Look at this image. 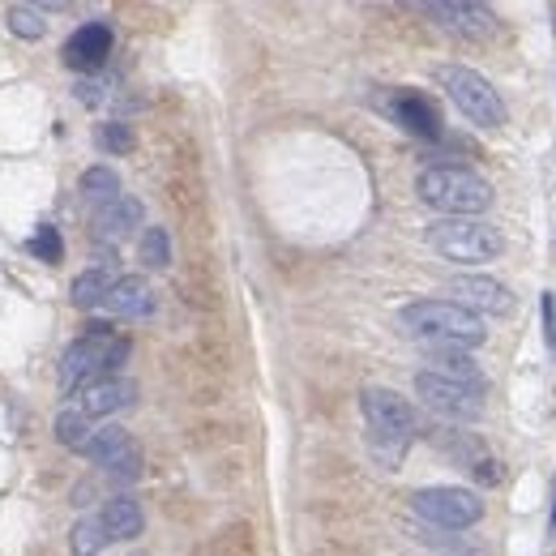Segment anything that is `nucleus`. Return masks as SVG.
Here are the masks:
<instances>
[{"label": "nucleus", "mask_w": 556, "mask_h": 556, "mask_svg": "<svg viewBox=\"0 0 556 556\" xmlns=\"http://www.w3.org/2000/svg\"><path fill=\"white\" fill-rule=\"evenodd\" d=\"M359 416H364V428H368V450L377 454L381 467L399 471V463L407 458L412 441H416L419 424L416 412L403 394L386 390V386H368L359 394Z\"/></svg>", "instance_id": "obj_1"}, {"label": "nucleus", "mask_w": 556, "mask_h": 556, "mask_svg": "<svg viewBox=\"0 0 556 556\" xmlns=\"http://www.w3.org/2000/svg\"><path fill=\"white\" fill-rule=\"evenodd\" d=\"M77 193H81V202H90L94 210L112 206L121 198V176L112 167H86L81 180H77Z\"/></svg>", "instance_id": "obj_19"}, {"label": "nucleus", "mask_w": 556, "mask_h": 556, "mask_svg": "<svg viewBox=\"0 0 556 556\" xmlns=\"http://www.w3.org/2000/svg\"><path fill=\"white\" fill-rule=\"evenodd\" d=\"M399 326L407 339L428 343V348H480L488 339L484 317H476L471 308L454 304V300H416L403 304Z\"/></svg>", "instance_id": "obj_3"}, {"label": "nucleus", "mask_w": 556, "mask_h": 556, "mask_svg": "<svg viewBox=\"0 0 556 556\" xmlns=\"http://www.w3.org/2000/svg\"><path fill=\"white\" fill-rule=\"evenodd\" d=\"M77 99H81V103H99V86H94V81H81V86H77Z\"/></svg>", "instance_id": "obj_29"}, {"label": "nucleus", "mask_w": 556, "mask_h": 556, "mask_svg": "<svg viewBox=\"0 0 556 556\" xmlns=\"http://www.w3.org/2000/svg\"><path fill=\"white\" fill-rule=\"evenodd\" d=\"M412 509H416L424 522L441 527V531H467L484 518V501L480 492L458 484H437V488H419L412 496Z\"/></svg>", "instance_id": "obj_7"}, {"label": "nucleus", "mask_w": 556, "mask_h": 556, "mask_svg": "<svg viewBox=\"0 0 556 556\" xmlns=\"http://www.w3.org/2000/svg\"><path fill=\"white\" fill-rule=\"evenodd\" d=\"M416 394L424 399L428 412L445 419H458V424H471V419L484 416V394L471 390V386H458V381H445L437 372H419L416 377Z\"/></svg>", "instance_id": "obj_8"}, {"label": "nucleus", "mask_w": 556, "mask_h": 556, "mask_svg": "<svg viewBox=\"0 0 556 556\" xmlns=\"http://www.w3.org/2000/svg\"><path fill=\"white\" fill-rule=\"evenodd\" d=\"M26 249H30V257H35V262H48V266H56V262L65 257V240H61V231H56L52 223H39Z\"/></svg>", "instance_id": "obj_24"}, {"label": "nucleus", "mask_w": 556, "mask_h": 556, "mask_svg": "<svg viewBox=\"0 0 556 556\" xmlns=\"http://www.w3.org/2000/svg\"><path fill=\"white\" fill-rule=\"evenodd\" d=\"M390 116H394V125H403L412 138L437 141L445 134V121H441L437 103H432L428 94H419V90H394V94H390Z\"/></svg>", "instance_id": "obj_12"}, {"label": "nucleus", "mask_w": 556, "mask_h": 556, "mask_svg": "<svg viewBox=\"0 0 556 556\" xmlns=\"http://www.w3.org/2000/svg\"><path fill=\"white\" fill-rule=\"evenodd\" d=\"M129 351H134V343L125 334H116L108 321L86 326V334L73 339L65 355H61V390L65 394H81L94 381L121 377V364L129 359Z\"/></svg>", "instance_id": "obj_2"}, {"label": "nucleus", "mask_w": 556, "mask_h": 556, "mask_svg": "<svg viewBox=\"0 0 556 556\" xmlns=\"http://www.w3.org/2000/svg\"><path fill=\"white\" fill-rule=\"evenodd\" d=\"M112 43H116V35H112L108 22H81L70 35V43L61 48V61L73 73H94L103 70V61L112 56Z\"/></svg>", "instance_id": "obj_10"}, {"label": "nucleus", "mask_w": 556, "mask_h": 556, "mask_svg": "<svg viewBox=\"0 0 556 556\" xmlns=\"http://www.w3.org/2000/svg\"><path fill=\"white\" fill-rule=\"evenodd\" d=\"M94 141H99V150H103V154H129V150L138 146L134 129H129L125 121H108V125H99Z\"/></svg>", "instance_id": "obj_25"}, {"label": "nucleus", "mask_w": 556, "mask_h": 556, "mask_svg": "<svg viewBox=\"0 0 556 556\" xmlns=\"http://www.w3.org/2000/svg\"><path fill=\"white\" fill-rule=\"evenodd\" d=\"M103 308H108L112 317H121V321H141V317L154 313V287L138 275L116 278L112 291H108V300H103Z\"/></svg>", "instance_id": "obj_15"}, {"label": "nucleus", "mask_w": 556, "mask_h": 556, "mask_svg": "<svg viewBox=\"0 0 556 556\" xmlns=\"http://www.w3.org/2000/svg\"><path fill=\"white\" fill-rule=\"evenodd\" d=\"M141 262L150 270H167L172 266V236H167V227H146L141 231Z\"/></svg>", "instance_id": "obj_23"}, {"label": "nucleus", "mask_w": 556, "mask_h": 556, "mask_svg": "<svg viewBox=\"0 0 556 556\" xmlns=\"http://www.w3.org/2000/svg\"><path fill=\"white\" fill-rule=\"evenodd\" d=\"M9 30L22 35V39H39V35L48 30V22H43L39 9H30V4H13V9H9Z\"/></svg>", "instance_id": "obj_26"}, {"label": "nucleus", "mask_w": 556, "mask_h": 556, "mask_svg": "<svg viewBox=\"0 0 556 556\" xmlns=\"http://www.w3.org/2000/svg\"><path fill=\"white\" fill-rule=\"evenodd\" d=\"M90 437H94V428H90V419L81 416L77 407H73V412H61V416H56V441H61L65 450L81 454Z\"/></svg>", "instance_id": "obj_22"}, {"label": "nucleus", "mask_w": 556, "mask_h": 556, "mask_svg": "<svg viewBox=\"0 0 556 556\" xmlns=\"http://www.w3.org/2000/svg\"><path fill=\"white\" fill-rule=\"evenodd\" d=\"M424 240H428V249H437L445 262H458V266L496 262L505 253V236L484 218H437V223H428Z\"/></svg>", "instance_id": "obj_5"}, {"label": "nucleus", "mask_w": 556, "mask_h": 556, "mask_svg": "<svg viewBox=\"0 0 556 556\" xmlns=\"http://www.w3.org/2000/svg\"><path fill=\"white\" fill-rule=\"evenodd\" d=\"M450 291H454V304L471 308L476 317H480V313H492V317L514 313V291L488 275H458L450 282Z\"/></svg>", "instance_id": "obj_11"}, {"label": "nucleus", "mask_w": 556, "mask_h": 556, "mask_svg": "<svg viewBox=\"0 0 556 556\" xmlns=\"http://www.w3.org/2000/svg\"><path fill=\"white\" fill-rule=\"evenodd\" d=\"M544 339H548V348H556V300H553V291H544Z\"/></svg>", "instance_id": "obj_28"}, {"label": "nucleus", "mask_w": 556, "mask_h": 556, "mask_svg": "<svg viewBox=\"0 0 556 556\" xmlns=\"http://www.w3.org/2000/svg\"><path fill=\"white\" fill-rule=\"evenodd\" d=\"M138 403V381L129 377H108V381H94L90 390H81V416H116V412H129Z\"/></svg>", "instance_id": "obj_13"}, {"label": "nucleus", "mask_w": 556, "mask_h": 556, "mask_svg": "<svg viewBox=\"0 0 556 556\" xmlns=\"http://www.w3.org/2000/svg\"><path fill=\"white\" fill-rule=\"evenodd\" d=\"M99 518H103V527H108V540H138L141 527H146V514H141L138 496H129V492L112 496V501L99 509Z\"/></svg>", "instance_id": "obj_18"}, {"label": "nucleus", "mask_w": 556, "mask_h": 556, "mask_svg": "<svg viewBox=\"0 0 556 556\" xmlns=\"http://www.w3.org/2000/svg\"><path fill=\"white\" fill-rule=\"evenodd\" d=\"M73 553L77 556H99L103 544H112L108 540V527H103V518L99 514H81L77 522H73V535H70Z\"/></svg>", "instance_id": "obj_21"}, {"label": "nucleus", "mask_w": 556, "mask_h": 556, "mask_svg": "<svg viewBox=\"0 0 556 556\" xmlns=\"http://www.w3.org/2000/svg\"><path fill=\"white\" fill-rule=\"evenodd\" d=\"M134 450H138V441H134L121 424H108V428H94V437L86 441V450H81V454H86L94 467L112 471V467H116L121 458H129Z\"/></svg>", "instance_id": "obj_17"}, {"label": "nucleus", "mask_w": 556, "mask_h": 556, "mask_svg": "<svg viewBox=\"0 0 556 556\" xmlns=\"http://www.w3.org/2000/svg\"><path fill=\"white\" fill-rule=\"evenodd\" d=\"M416 193L424 206L445 214V218H480L492 206V185L480 172L458 167V163L424 167L416 176Z\"/></svg>", "instance_id": "obj_4"}, {"label": "nucleus", "mask_w": 556, "mask_h": 556, "mask_svg": "<svg viewBox=\"0 0 556 556\" xmlns=\"http://www.w3.org/2000/svg\"><path fill=\"white\" fill-rule=\"evenodd\" d=\"M419 13L458 39H492L501 30L496 13L488 4H471V0H432V4H419Z\"/></svg>", "instance_id": "obj_9"}, {"label": "nucleus", "mask_w": 556, "mask_h": 556, "mask_svg": "<svg viewBox=\"0 0 556 556\" xmlns=\"http://www.w3.org/2000/svg\"><path fill=\"white\" fill-rule=\"evenodd\" d=\"M437 81H441V90L454 99V108L471 125H480V129H501L505 125V99L496 94V86L480 70H471V65H441Z\"/></svg>", "instance_id": "obj_6"}, {"label": "nucleus", "mask_w": 556, "mask_h": 556, "mask_svg": "<svg viewBox=\"0 0 556 556\" xmlns=\"http://www.w3.org/2000/svg\"><path fill=\"white\" fill-rule=\"evenodd\" d=\"M112 270H103V266H94V270H86V275L73 278V304L81 308V313H90V308H103V300H108V291H112Z\"/></svg>", "instance_id": "obj_20"}, {"label": "nucleus", "mask_w": 556, "mask_h": 556, "mask_svg": "<svg viewBox=\"0 0 556 556\" xmlns=\"http://www.w3.org/2000/svg\"><path fill=\"white\" fill-rule=\"evenodd\" d=\"M141 218H146V210H141L138 198L121 193L112 206L94 210V240L99 244H125L141 227Z\"/></svg>", "instance_id": "obj_14"}, {"label": "nucleus", "mask_w": 556, "mask_h": 556, "mask_svg": "<svg viewBox=\"0 0 556 556\" xmlns=\"http://www.w3.org/2000/svg\"><path fill=\"white\" fill-rule=\"evenodd\" d=\"M471 476H476L480 484H501V463H496L492 454H484V458L471 463Z\"/></svg>", "instance_id": "obj_27"}, {"label": "nucleus", "mask_w": 556, "mask_h": 556, "mask_svg": "<svg viewBox=\"0 0 556 556\" xmlns=\"http://www.w3.org/2000/svg\"><path fill=\"white\" fill-rule=\"evenodd\" d=\"M432 355V368L428 372H437V377H445V381H458V386H471V390H488V377L480 372V364L467 355L463 348H428Z\"/></svg>", "instance_id": "obj_16"}]
</instances>
